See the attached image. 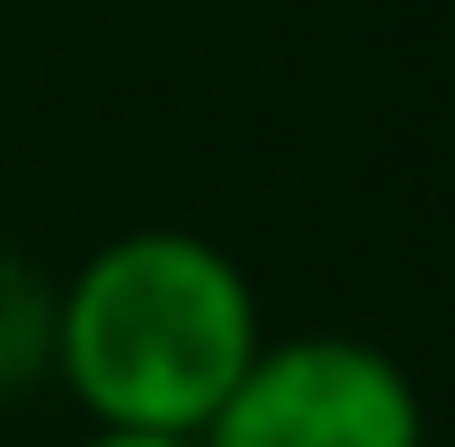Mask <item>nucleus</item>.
Segmentation results:
<instances>
[{"instance_id": "obj_2", "label": "nucleus", "mask_w": 455, "mask_h": 447, "mask_svg": "<svg viewBox=\"0 0 455 447\" xmlns=\"http://www.w3.org/2000/svg\"><path fill=\"white\" fill-rule=\"evenodd\" d=\"M192 447H424V392L360 336H264Z\"/></svg>"}, {"instance_id": "obj_1", "label": "nucleus", "mask_w": 455, "mask_h": 447, "mask_svg": "<svg viewBox=\"0 0 455 447\" xmlns=\"http://www.w3.org/2000/svg\"><path fill=\"white\" fill-rule=\"evenodd\" d=\"M264 352V304L232 248L144 224L80 256L56 288L48 376L88 408V432L200 440L224 392Z\"/></svg>"}, {"instance_id": "obj_3", "label": "nucleus", "mask_w": 455, "mask_h": 447, "mask_svg": "<svg viewBox=\"0 0 455 447\" xmlns=\"http://www.w3.org/2000/svg\"><path fill=\"white\" fill-rule=\"evenodd\" d=\"M48 344H56V288L0 248V392H24L48 376Z\"/></svg>"}, {"instance_id": "obj_4", "label": "nucleus", "mask_w": 455, "mask_h": 447, "mask_svg": "<svg viewBox=\"0 0 455 447\" xmlns=\"http://www.w3.org/2000/svg\"><path fill=\"white\" fill-rule=\"evenodd\" d=\"M72 447H192V440H160V432H88Z\"/></svg>"}]
</instances>
